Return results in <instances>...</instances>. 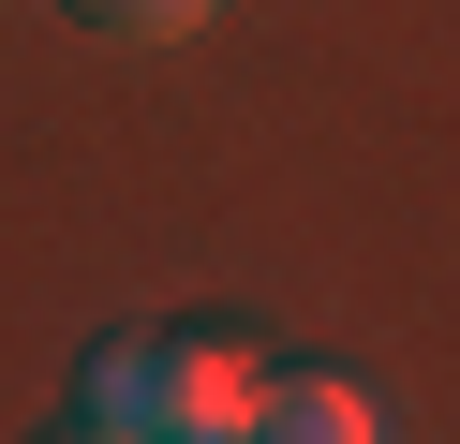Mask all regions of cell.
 Masks as SVG:
<instances>
[{"mask_svg": "<svg viewBox=\"0 0 460 444\" xmlns=\"http://www.w3.org/2000/svg\"><path fill=\"white\" fill-rule=\"evenodd\" d=\"M75 430H104V444H149V341L90 355V385H75Z\"/></svg>", "mask_w": 460, "mask_h": 444, "instance_id": "obj_3", "label": "cell"}, {"mask_svg": "<svg viewBox=\"0 0 460 444\" xmlns=\"http://www.w3.org/2000/svg\"><path fill=\"white\" fill-rule=\"evenodd\" d=\"M75 15H90V30H119V45H179L208 0H75Z\"/></svg>", "mask_w": 460, "mask_h": 444, "instance_id": "obj_4", "label": "cell"}, {"mask_svg": "<svg viewBox=\"0 0 460 444\" xmlns=\"http://www.w3.org/2000/svg\"><path fill=\"white\" fill-rule=\"evenodd\" d=\"M268 370L238 341H149V444H238Z\"/></svg>", "mask_w": 460, "mask_h": 444, "instance_id": "obj_1", "label": "cell"}, {"mask_svg": "<svg viewBox=\"0 0 460 444\" xmlns=\"http://www.w3.org/2000/svg\"><path fill=\"white\" fill-rule=\"evenodd\" d=\"M60 444H104V430H60Z\"/></svg>", "mask_w": 460, "mask_h": 444, "instance_id": "obj_5", "label": "cell"}, {"mask_svg": "<svg viewBox=\"0 0 460 444\" xmlns=\"http://www.w3.org/2000/svg\"><path fill=\"white\" fill-rule=\"evenodd\" d=\"M238 444H371V400L341 370H268V400H252Z\"/></svg>", "mask_w": 460, "mask_h": 444, "instance_id": "obj_2", "label": "cell"}]
</instances>
